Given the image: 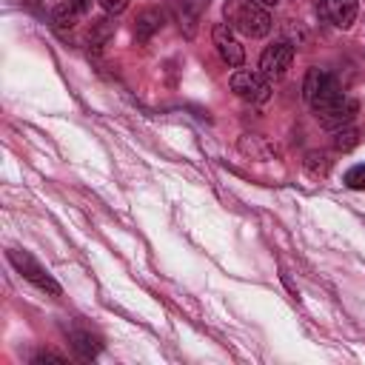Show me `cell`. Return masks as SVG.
<instances>
[{
    "label": "cell",
    "instance_id": "1",
    "mask_svg": "<svg viewBox=\"0 0 365 365\" xmlns=\"http://www.w3.org/2000/svg\"><path fill=\"white\" fill-rule=\"evenodd\" d=\"M222 17L234 31L245 37H265L271 31V14L257 0H225Z\"/></svg>",
    "mask_w": 365,
    "mask_h": 365
},
{
    "label": "cell",
    "instance_id": "2",
    "mask_svg": "<svg viewBox=\"0 0 365 365\" xmlns=\"http://www.w3.org/2000/svg\"><path fill=\"white\" fill-rule=\"evenodd\" d=\"M336 94H342V86H339V80L331 71H325V68H308V74L302 80V97L311 106V111L319 108V106H325Z\"/></svg>",
    "mask_w": 365,
    "mask_h": 365
},
{
    "label": "cell",
    "instance_id": "3",
    "mask_svg": "<svg viewBox=\"0 0 365 365\" xmlns=\"http://www.w3.org/2000/svg\"><path fill=\"white\" fill-rule=\"evenodd\" d=\"M9 262H11L31 285H37L40 291H48V294H54V297L63 294V288L57 285V279H54L31 254H26V251H9Z\"/></svg>",
    "mask_w": 365,
    "mask_h": 365
},
{
    "label": "cell",
    "instance_id": "4",
    "mask_svg": "<svg viewBox=\"0 0 365 365\" xmlns=\"http://www.w3.org/2000/svg\"><path fill=\"white\" fill-rule=\"evenodd\" d=\"M314 114H317V120H319V125H325V128H342V125H348V123H354V117H356V100L354 97H348L345 91L342 94H336L334 100H328L325 106H319V108H314Z\"/></svg>",
    "mask_w": 365,
    "mask_h": 365
},
{
    "label": "cell",
    "instance_id": "5",
    "mask_svg": "<svg viewBox=\"0 0 365 365\" xmlns=\"http://www.w3.org/2000/svg\"><path fill=\"white\" fill-rule=\"evenodd\" d=\"M231 91L245 103H265L271 97V80H265L257 71H234L231 74Z\"/></svg>",
    "mask_w": 365,
    "mask_h": 365
},
{
    "label": "cell",
    "instance_id": "6",
    "mask_svg": "<svg viewBox=\"0 0 365 365\" xmlns=\"http://www.w3.org/2000/svg\"><path fill=\"white\" fill-rule=\"evenodd\" d=\"M294 63V46L291 43H274L259 57V74L265 80H282Z\"/></svg>",
    "mask_w": 365,
    "mask_h": 365
},
{
    "label": "cell",
    "instance_id": "7",
    "mask_svg": "<svg viewBox=\"0 0 365 365\" xmlns=\"http://www.w3.org/2000/svg\"><path fill=\"white\" fill-rule=\"evenodd\" d=\"M211 40H214V48H217V54L222 57V63H228V66H234V68L245 63V51H242L240 40H237V34H234V29H231L228 23H217V26L211 29Z\"/></svg>",
    "mask_w": 365,
    "mask_h": 365
},
{
    "label": "cell",
    "instance_id": "8",
    "mask_svg": "<svg viewBox=\"0 0 365 365\" xmlns=\"http://www.w3.org/2000/svg\"><path fill=\"white\" fill-rule=\"evenodd\" d=\"M317 11L325 23L336 29H351L359 14V3L356 0H317Z\"/></svg>",
    "mask_w": 365,
    "mask_h": 365
},
{
    "label": "cell",
    "instance_id": "9",
    "mask_svg": "<svg viewBox=\"0 0 365 365\" xmlns=\"http://www.w3.org/2000/svg\"><path fill=\"white\" fill-rule=\"evenodd\" d=\"M208 11V0H180L177 3V23H180V31L185 37H194L197 34V26L202 20V14Z\"/></svg>",
    "mask_w": 365,
    "mask_h": 365
},
{
    "label": "cell",
    "instance_id": "10",
    "mask_svg": "<svg viewBox=\"0 0 365 365\" xmlns=\"http://www.w3.org/2000/svg\"><path fill=\"white\" fill-rule=\"evenodd\" d=\"M240 151L248 154V157H254V160H271V157H277V148L265 137H259V134H242L240 137Z\"/></svg>",
    "mask_w": 365,
    "mask_h": 365
},
{
    "label": "cell",
    "instance_id": "11",
    "mask_svg": "<svg viewBox=\"0 0 365 365\" xmlns=\"http://www.w3.org/2000/svg\"><path fill=\"white\" fill-rule=\"evenodd\" d=\"M160 26H163V11H160V9H145V11H140L137 20H134V37H137L140 43H145L154 31H160Z\"/></svg>",
    "mask_w": 365,
    "mask_h": 365
},
{
    "label": "cell",
    "instance_id": "12",
    "mask_svg": "<svg viewBox=\"0 0 365 365\" xmlns=\"http://www.w3.org/2000/svg\"><path fill=\"white\" fill-rule=\"evenodd\" d=\"M71 345H74V351H77L83 359H94V356L100 354V342H97V336H91L88 331H74V334H71Z\"/></svg>",
    "mask_w": 365,
    "mask_h": 365
},
{
    "label": "cell",
    "instance_id": "13",
    "mask_svg": "<svg viewBox=\"0 0 365 365\" xmlns=\"http://www.w3.org/2000/svg\"><path fill=\"white\" fill-rule=\"evenodd\" d=\"M51 20H54V29L57 31H71L74 26H77V20H80V14L63 0L57 9H54V14H51Z\"/></svg>",
    "mask_w": 365,
    "mask_h": 365
},
{
    "label": "cell",
    "instance_id": "14",
    "mask_svg": "<svg viewBox=\"0 0 365 365\" xmlns=\"http://www.w3.org/2000/svg\"><path fill=\"white\" fill-rule=\"evenodd\" d=\"M356 143H359V128L356 125L348 123V125L334 131V148L336 151H351V148H356Z\"/></svg>",
    "mask_w": 365,
    "mask_h": 365
},
{
    "label": "cell",
    "instance_id": "15",
    "mask_svg": "<svg viewBox=\"0 0 365 365\" xmlns=\"http://www.w3.org/2000/svg\"><path fill=\"white\" fill-rule=\"evenodd\" d=\"M305 168L311 177H328L331 171V157L325 151H308L305 154Z\"/></svg>",
    "mask_w": 365,
    "mask_h": 365
},
{
    "label": "cell",
    "instance_id": "16",
    "mask_svg": "<svg viewBox=\"0 0 365 365\" xmlns=\"http://www.w3.org/2000/svg\"><path fill=\"white\" fill-rule=\"evenodd\" d=\"M114 31H117V23L108 20V17H103V20L91 23V29H88V43H91V46H103Z\"/></svg>",
    "mask_w": 365,
    "mask_h": 365
},
{
    "label": "cell",
    "instance_id": "17",
    "mask_svg": "<svg viewBox=\"0 0 365 365\" xmlns=\"http://www.w3.org/2000/svg\"><path fill=\"white\" fill-rule=\"evenodd\" d=\"M345 185H348V188H356V191L365 188V163L348 168V174H345Z\"/></svg>",
    "mask_w": 365,
    "mask_h": 365
},
{
    "label": "cell",
    "instance_id": "18",
    "mask_svg": "<svg viewBox=\"0 0 365 365\" xmlns=\"http://www.w3.org/2000/svg\"><path fill=\"white\" fill-rule=\"evenodd\" d=\"M100 6H103L108 14H120V11L128 6V0H100Z\"/></svg>",
    "mask_w": 365,
    "mask_h": 365
},
{
    "label": "cell",
    "instance_id": "19",
    "mask_svg": "<svg viewBox=\"0 0 365 365\" xmlns=\"http://www.w3.org/2000/svg\"><path fill=\"white\" fill-rule=\"evenodd\" d=\"M66 3H68V6H71L77 14H80V17H83V14L91 9V0H66Z\"/></svg>",
    "mask_w": 365,
    "mask_h": 365
},
{
    "label": "cell",
    "instance_id": "20",
    "mask_svg": "<svg viewBox=\"0 0 365 365\" xmlns=\"http://www.w3.org/2000/svg\"><path fill=\"white\" fill-rule=\"evenodd\" d=\"M34 362H37V365H40V362H57V365H63L66 359H63V356H57V354H37V356H34Z\"/></svg>",
    "mask_w": 365,
    "mask_h": 365
},
{
    "label": "cell",
    "instance_id": "21",
    "mask_svg": "<svg viewBox=\"0 0 365 365\" xmlns=\"http://www.w3.org/2000/svg\"><path fill=\"white\" fill-rule=\"evenodd\" d=\"M257 3H262V6H265V9H268V6H277V3H279V0H257Z\"/></svg>",
    "mask_w": 365,
    "mask_h": 365
}]
</instances>
